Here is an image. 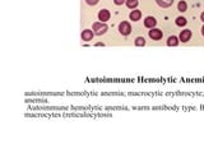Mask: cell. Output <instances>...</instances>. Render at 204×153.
Returning a JSON list of instances; mask_svg holds the SVG:
<instances>
[{
	"instance_id": "cell-15",
	"label": "cell",
	"mask_w": 204,
	"mask_h": 153,
	"mask_svg": "<svg viewBox=\"0 0 204 153\" xmlns=\"http://www.w3.org/2000/svg\"><path fill=\"white\" fill-rule=\"evenodd\" d=\"M86 1H87V4H89V5H96L100 0H86Z\"/></svg>"
},
{
	"instance_id": "cell-9",
	"label": "cell",
	"mask_w": 204,
	"mask_h": 153,
	"mask_svg": "<svg viewBox=\"0 0 204 153\" xmlns=\"http://www.w3.org/2000/svg\"><path fill=\"white\" fill-rule=\"evenodd\" d=\"M156 1H157V4H158L160 7H162V8H168V7L172 5L173 0H156Z\"/></svg>"
},
{
	"instance_id": "cell-4",
	"label": "cell",
	"mask_w": 204,
	"mask_h": 153,
	"mask_svg": "<svg viewBox=\"0 0 204 153\" xmlns=\"http://www.w3.org/2000/svg\"><path fill=\"white\" fill-rule=\"evenodd\" d=\"M98 19L101 20V22H106V20H109L110 19V12L107 10V9H102V10H100V13H98Z\"/></svg>"
},
{
	"instance_id": "cell-16",
	"label": "cell",
	"mask_w": 204,
	"mask_h": 153,
	"mask_svg": "<svg viewBox=\"0 0 204 153\" xmlns=\"http://www.w3.org/2000/svg\"><path fill=\"white\" fill-rule=\"evenodd\" d=\"M114 1H115V4H116V5H121V4L124 3L125 0H114Z\"/></svg>"
},
{
	"instance_id": "cell-10",
	"label": "cell",
	"mask_w": 204,
	"mask_h": 153,
	"mask_svg": "<svg viewBox=\"0 0 204 153\" xmlns=\"http://www.w3.org/2000/svg\"><path fill=\"white\" fill-rule=\"evenodd\" d=\"M167 45L168 46H177L179 45V38L176 36H171V37H168V40H167Z\"/></svg>"
},
{
	"instance_id": "cell-17",
	"label": "cell",
	"mask_w": 204,
	"mask_h": 153,
	"mask_svg": "<svg viewBox=\"0 0 204 153\" xmlns=\"http://www.w3.org/2000/svg\"><path fill=\"white\" fill-rule=\"evenodd\" d=\"M200 18H202V20H203V22H204V12H203L202 14H200Z\"/></svg>"
},
{
	"instance_id": "cell-5",
	"label": "cell",
	"mask_w": 204,
	"mask_h": 153,
	"mask_svg": "<svg viewBox=\"0 0 204 153\" xmlns=\"http://www.w3.org/2000/svg\"><path fill=\"white\" fill-rule=\"evenodd\" d=\"M191 37V31L190 29H184V31H181L180 33V41L182 42H188Z\"/></svg>"
},
{
	"instance_id": "cell-2",
	"label": "cell",
	"mask_w": 204,
	"mask_h": 153,
	"mask_svg": "<svg viewBox=\"0 0 204 153\" xmlns=\"http://www.w3.org/2000/svg\"><path fill=\"white\" fill-rule=\"evenodd\" d=\"M119 32H120L122 36L130 35V32H131V26H130V23L121 22L120 24H119Z\"/></svg>"
},
{
	"instance_id": "cell-1",
	"label": "cell",
	"mask_w": 204,
	"mask_h": 153,
	"mask_svg": "<svg viewBox=\"0 0 204 153\" xmlns=\"http://www.w3.org/2000/svg\"><path fill=\"white\" fill-rule=\"evenodd\" d=\"M107 29H109V27L103 22H96V23H93L92 31H93V33H95V35L101 36V35H103V33L107 32Z\"/></svg>"
},
{
	"instance_id": "cell-12",
	"label": "cell",
	"mask_w": 204,
	"mask_h": 153,
	"mask_svg": "<svg viewBox=\"0 0 204 153\" xmlns=\"http://www.w3.org/2000/svg\"><path fill=\"white\" fill-rule=\"evenodd\" d=\"M138 4H139L138 0H126V7L130 8V9H133V8H137Z\"/></svg>"
},
{
	"instance_id": "cell-7",
	"label": "cell",
	"mask_w": 204,
	"mask_h": 153,
	"mask_svg": "<svg viewBox=\"0 0 204 153\" xmlns=\"http://www.w3.org/2000/svg\"><path fill=\"white\" fill-rule=\"evenodd\" d=\"M93 38V31L91 29H84L82 32V40L83 41H91Z\"/></svg>"
},
{
	"instance_id": "cell-18",
	"label": "cell",
	"mask_w": 204,
	"mask_h": 153,
	"mask_svg": "<svg viewBox=\"0 0 204 153\" xmlns=\"http://www.w3.org/2000/svg\"><path fill=\"white\" fill-rule=\"evenodd\" d=\"M202 33H203V36H204V26H203V28H202Z\"/></svg>"
},
{
	"instance_id": "cell-13",
	"label": "cell",
	"mask_w": 204,
	"mask_h": 153,
	"mask_svg": "<svg viewBox=\"0 0 204 153\" xmlns=\"http://www.w3.org/2000/svg\"><path fill=\"white\" fill-rule=\"evenodd\" d=\"M177 9L180 12H186V9H188V4H186L184 0H181V1L177 4Z\"/></svg>"
},
{
	"instance_id": "cell-11",
	"label": "cell",
	"mask_w": 204,
	"mask_h": 153,
	"mask_svg": "<svg viewBox=\"0 0 204 153\" xmlns=\"http://www.w3.org/2000/svg\"><path fill=\"white\" fill-rule=\"evenodd\" d=\"M186 23H188V20L184 17H177L176 18V26H179V27H184Z\"/></svg>"
},
{
	"instance_id": "cell-14",
	"label": "cell",
	"mask_w": 204,
	"mask_h": 153,
	"mask_svg": "<svg viewBox=\"0 0 204 153\" xmlns=\"http://www.w3.org/2000/svg\"><path fill=\"white\" fill-rule=\"evenodd\" d=\"M146 45V40L144 37H137L135 38V46H144Z\"/></svg>"
},
{
	"instance_id": "cell-3",
	"label": "cell",
	"mask_w": 204,
	"mask_h": 153,
	"mask_svg": "<svg viewBox=\"0 0 204 153\" xmlns=\"http://www.w3.org/2000/svg\"><path fill=\"white\" fill-rule=\"evenodd\" d=\"M149 37L152 40H161L162 38V31L158 28H152L149 31Z\"/></svg>"
},
{
	"instance_id": "cell-6",
	"label": "cell",
	"mask_w": 204,
	"mask_h": 153,
	"mask_svg": "<svg viewBox=\"0 0 204 153\" xmlns=\"http://www.w3.org/2000/svg\"><path fill=\"white\" fill-rule=\"evenodd\" d=\"M156 24H157V20H156V18H153V17H147V18L144 19V26H146L147 28H154Z\"/></svg>"
},
{
	"instance_id": "cell-8",
	"label": "cell",
	"mask_w": 204,
	"mask_h": 153,
	"mask_svg": "<svg viewBox=\"0 0 204 153\" xmlns=\"http://www.w3.org/2000/svg\"><path fill=\"white\" fill-rule=\"evenodd\" d=\"M130 19L133 20V22H137V20L140 19V17H142V13H140V10H133L130 13Z\"/></svg>"
}]
</instances>
